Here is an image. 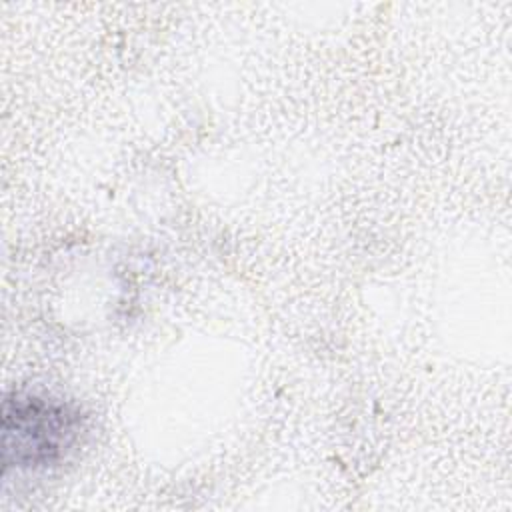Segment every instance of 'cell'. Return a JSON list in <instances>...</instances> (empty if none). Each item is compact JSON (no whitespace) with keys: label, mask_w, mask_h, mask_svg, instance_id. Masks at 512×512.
Segmentation results:
<instances>
[{"label":"cell","mask_w":512,"mask_h":512,"mask_svg":"<svg viewBox=\"0 0 512 512\" xmlns=\"http://www.w3.org/2000/svg\"><path fill=\"white\" fill-rule=\"evenodd\" d=\"M84 412L62 398L10 392L2 402L4 468H50L62 464L86 436Z\"/></svg>","instance_id":"cell-1"}]
</instances>
